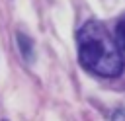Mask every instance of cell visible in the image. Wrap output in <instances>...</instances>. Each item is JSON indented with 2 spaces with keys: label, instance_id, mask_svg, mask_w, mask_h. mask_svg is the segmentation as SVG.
<instances>
[{
  "label": "cell",
  "instance_id": "obj_1",
  "mask_svg": "<svg viewBox=\"0 0 125 121\" xmlns=\"http://www.w3.org/2000/svg\"><path fill=\"white\" fill-rule=\"evenodd\" d=\"M76 41L78 57L84 68L105 78H115L121 74L123 55L119 51V45L100 21H86L78 31Z\"/></svg>",
  "mask_w": 125,
  "mask_h": 121
},
{
  "label": "cell",
  "instance_id": "obj_3",
  "mask_svg": "<svg viewBox=\"0 0 125 121\" xmlns=\"http://www.w3.org/2000/svg\"><path fill=\"white\" fill-rule=\"evenodd\" d=\"M115 41H117L119 49L125 51V18H121L115 25Z\"/></svg>",
  "mask_w": 125,
  "mask_h": 121
},
{
  "label": "cell",
  "instance_id": "obj_2",
  "mask_svg": "<svg viewBox=\"0 0 125 121\" xmlns=\"http://www.w3.org/2000/svg\"><path fill=\"white\" fill-rule=\"evenodd\" d=\"M18 45H20L21 57L31 64V62L35 60V45H33V41H31L25 33H18Z\"/></svg>",
  "mask_w": 125,
  "mask_h": 121
},
{
  "label": "cell",
  "instance_id": "obj_4",
  "mask_svg": "<svg viewBox=\"0 0 125 121\" xmlns=\"http://www.w3.org/2000/svg\"><path fill=\"white\" fill-rule=\"evenodd\" d=\"M111 121H125V109H117L111 115Z\"/></svg>",
  "mask_w": 125,
  "mask_h": 121
}]
</instances>
